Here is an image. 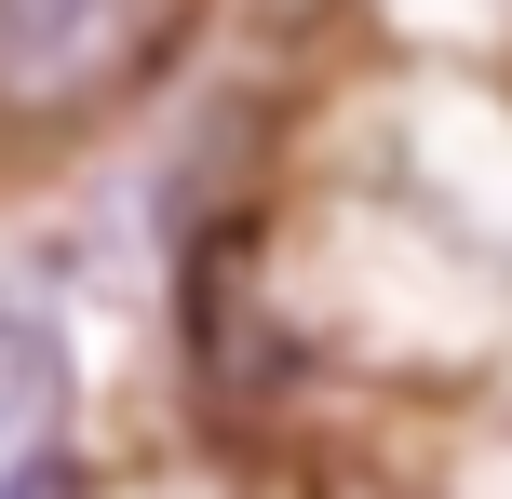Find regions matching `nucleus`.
Instances as JSON below:
<instances>
[{
  "label": "nucleus",
  "instance_id": "f257e3e1",
  "mask_svg": "<svg viewBox=\"0 0 512 499\" xmlns=\"http://www.w3.org/2000/svg\"><path fill=\"white\" fill-rule=\"evenodd\" d=\"M189 41V0H0V122L54 135L122 108Z\"/></svg>",
  "mask_w": 512,
  "mask_h": 499
},
{
  "label": "nucleus",
  "instance_id": "f03ea898",
  "mask_svg": "<svg viewBox=\"0 0 512 499\" xmlns=\"http://www.w3.org/2000/svg\"><path fill=\"white\" fill-rule=\"evenodd\" d=\"M189 351H203V392H230V405H256V392H283V324L256 338V284H243V243H216L203 257V284H189Z\"/></svg>",
  "mask_w": 512,
  "mask_h": 499
},
{
  "label": "nucleus",
  "instance_id": "7ed1b4c3",
  "mask_svg": "<svg viewBox=\"0 0 512 499\" xmlns=\"http://www.w3.org/2000/svg\"><path fill=\"white\" fill-rule=\"evenodd\" d=\"M54 405H68V338L0 297V473H27V446L54 432Z\"/></svg>",
  "mask_w": 512,
  "mask_h": 499
}]
</instances>
